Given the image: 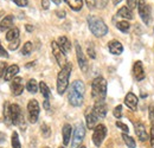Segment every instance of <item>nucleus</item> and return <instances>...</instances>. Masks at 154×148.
<instances>
[{
	"label": "nucleus",
	"mask_w": 154,
	"mask_h": 148,
	"mask_svg": "<svg viewBox=\"0 0 154 148\" xmlns=\"http://www.w3.org/2000/svg\"><path fill=\"white\" fill-rule=\"evenodd\" d=\"M25 27H26V30H27L29 32H32V31H33V27H32L31 25H26Z\"/></svg>",
	"instance_id": "47"
},
{
	"label": "nucleus",
	"mask_w": 154,
	"mask_h": 148,
	"mask_svg": "<svg viewBox=\"0 0 154 148\" xmlns=\"http://www.w3.org/2000/svg\"><path fill=\"white\" fill-rule=\"evenodd\" d=\"M18 72H19V66L18 65H11V66L7 68L5 76H4V79L5 81H11V79H13V77Z\"/></svg>",
	"instance_id": "21"
},
{
	"label": "nucleus",
	"mask_w": 154,
	"mask_h": 148,
	"mask_svg": "<svg viewBox=\"0 0 154 148\" xmlns=\"http://www.w3.org/2000/svg\"><path fill=\"white\" fill-rule=\"evenodd\" d=\"M108 49L113 55H121L123 52V46L119 40H112L108 43Z\"/></svg>",
	"instance_id": "18"
},
{
	"label": "nucleus",
	"mask_w": 154,
	"mask_h": 148,
	"mask_svg": "<svg viewBox=\"0 0 154 148\" xmlns=\"http://www.w3.org/2000/svg\"><path fill=\"white\" fill-rule=\"evenodd\" d=\"M71 133H72V128L69 123H65L63 126V129H62V134H63V143L64 146L69 145L70 142V137H71Z\"/></svg>",
	"instance_id": "19"
},
{
	"label": "nucleus",
	"mask_w": 154,
	"mask_h": 148,
	"mask_svg": "<svg viewBox=\"0 0 154 148\" xmlns=\"http://www.w3.org/2000/svg\"><path fill=\"white\" fill-rule=\"evenodd\" d=\"M107 135V128L104 125H97L94 129V134H93V142L96 147H100L104 140Z\"/></svg>",
	"instance_id": "10"
},
{
	"label": "nucleus",
	"mask_w": 154,
	"mask_h": 148,
	"mask_svg": "<svg viewBox=\"0 0 154 148\" xmlns=\"http://www.w3.org/2000/svg\"><path fill=\"white\" fill-rule=\"evenodd\" d=\"M32 51V43L31 42H26L24 45H23V49H21V55L23 56H29Z\"/></svg>",
	"instance_id": "31"
},
{
	"label": "nucleus",
	"mask_w": 154,
	"mask_h": 148,
	"mask_svg": "<svg viewBox=\"0 0 154 148\" xmlns=\"http://www.w3.org/2000/svg\"><path fill=\"white\" fill-rule=\"evenodd\" d=\"M122 139H123V141H125V143L127 145V147L128 148H135V141H134V139H132L128 134H122Z\"/></svg>",
	"instance_id": "28"
},
{
	"label": "nucleus",
	"mask_w": 154,
	"mask_h": 148,
	"mask_svg": "<svg viewBox=\"0 0 154 148\" xmlns=\"http://www.w3.org/2000/svg\"><path fill=\"white\" fill-rule=\"evenodd\" d=\"M56 14H57L59 18H64V17H65V12H64V11H57Z\"/></svg>",
	"instance_id": "46"
},
{
	"label": "nucleus",
	"mask_w": 154,
	"mask_h": 148,
	"mask_svg": "<svg viewBox=\"0 0 154 148\" xmlns=\"http://www.w3.org/2000/svg\"><path fill=\"white\" fill-rule=\"evenodd\" d=\"M17 6H19V7H25V6H27V0H12Z\"/></svg>",
	"instance_id": "37"
},
{
	"label": "nucleus",
	"mask_w": 154,
	"mask_h": 148,
	"mask_svg": "<svg viewBox=\"0 0 154 148\" xmlns=\"http://www.w3.org/2000/svg\"><path fill=\"white\" fill-rule=\"evenodd\" d=\"M85 1H87V5H88V7H89L90 10L95 8V6H96V0H85Z\"/></svg>",
	"instance_id": "41"
},
{
	"label": "nucleus",
	"mask_w": 154,
	"mask_h": 148,
	"mask_svg": "<svg viewBox=\"0 0 154 148\" xmlns=\"http://www.w3.org/2000/svg\"><path fill=\"white\" fill-rule=\"evenodd\" d=\"M19 38V29L18 27H12L7 33H6V39L8 42H13Z\"/></svg>",
	"instance_id": "24"
},
{
	"label": "nucleus",
	"mask_w": 154,
	"mask_h": 148,
	"mask_svg": "<svg viewBox=\"0 0 154 148\" xmlns=\"http://www.w3.org/2000/svg\"><path fill=\"white\" fill-rule=\"evenodd\" d=\"M133 75H134L136 81H142L145 78V70H143V65L140 60L135 62L133 65Z\"/></svg>",
	"instance_id": "15"
},
{
	"label": "nucleus",
	"mask_w": 154,
	"mask_h": 148,
	"mask_svg": "<svg viewBox=\"0 0 154 148\" xmlns=\"http://www.w3.org/2000/svg\"><path fill=\"white\" fill-rule=\"evenodd\" d=\"M84 136H85V128H84L83 123H77L70 148H79L81 147V143H82Z\"/></svg>",
	"instance_id": "7"
},
{
	"label": "nucleus",
	"mask_w": 154,
	"mask_h": 148,
	"mask_svg": "<svg viewBox=\"0 0 154 148\" xmlns=\"http://www.w3.org/2000/svg\"><path fill=\"white\" fill-rule=\"evenodd\" d=\"M127 6H128L131 10H133V8H135V7L137 6V1H136V0H127Z\"/></svg>",
	"instance_id": "38"
},
{
	"label": "nucleus",
	"mask_w": 154,
	"mask_h": 148,
	"mask_svg": "<svg viewBox=\"0 0 154 148\" xmlns=\"http://www.w3.org/2000/svg\"><path fill=\"white\" fill-rule=\"evenodd\" d=\"M88 26L95 37H103L108 32V27H107L106 23L96 16H89L88 17Z\"/></svg>",
	"instance_id": "2"
},
{
	"label": "nucleus",
	"mask_w": 154,
	"mask_h": 148,
	"mask_svg": "<svg viewBox=\"0 0 154 148\" xmlns=\"http://www.w3.org/2000/svg\"><path fill=\"white\" fill-rule=\"evenodd\" d=\"M137 102H139V100L133 93H128L125 97V104L132 110L137 109Z\"/></svg>",
	"instance_id": "16"
},
{
	"label": "nucleus",
	"mask_w": 154,
	"mask_h": 148,
	"mask_svg": "<svg viewBox=\"0 0 154 148\" xmlns=\"http://www.w3.org/2000/svg\"><path fill=\"white\" fill-rule=\"evenodd\" d=\"M134 127H135V133H136L137 137H139L141 141H146V140L148 139V134H147V131H146L145 126H143L141 122H135Z\"/></svg>",
	"instance_id": "17"
},
{
	"label": "nucleus",
	"mask_w": 154,
	"mask_h": 148,
	"mask_svg": "<svg viewBox=\"0 0 154 148\" xmlns=\"http://www.w3.org/2000/svg\"><path fill=\"white\" fill-rule=\"evenodd\" d=\"M137 10H139V14L142 19V21L146 24V25H149L151 24V20H152V13H151V7L146 2V0H139L137 2Z\"/></svg>",
	"instance_id": "5"
},
{
	"label": "nucleus",
	"mask_w": 154,
	"mask_h": 148,
	"mask_svg": "<svg viewBox=\"0 0 154 148\" xmlns=\"http://www.w3.org/2000/svg\"><path fill=\"white\" fill-rule=\"evenodd\" d=\"M107 95V82L103 77H96L91 83V96L97 101H104Z\"/></svg>",
	"instance_id": "3"
},
{
	"label": "nucleus",
	"mask_w": 154,
	"mask_h": 148,
	"mask_svg": "<svg viewBox=\"0 0 154 148\" xmlns=\"http://www.w3.org/2000/svg\"><path fill=\"white\" fill-rule=\"evenodd\" d=\"M60 148H64V147H60Z\"/></svg>",
	"instance_id": "53"
},
{
	"label": "nucleus",
	"mask_w": 154,
	"mask_h": 148,
	"mask_svg": "<svg viewBox=\"0 0 154 148\" xmlns=\"http://www.w3.org/2000/svg\"><path fill=\"white\" fill-rule=\"evenodd\" d=\"M6 63L4 62H0V77L1 76H5V72H6Z\"/></svg>",
	"instance_id": "39"
},
{
	"label": "nucleus",
	"mask_w": 154,
	"mask_h": 148,
	"mask_svg": "<svg viewBox=\"0 0 154 148\" xmlns=\"http://www.w3.org/2000/svg\"><path fill=\"white\" fill-rule=\"evenodd\" d=\"M72 70V65L71 63H66L65 66L62 68V70L59 71V74L57 76V91L59 95L66 91L68 85H69V78H70V74Z\"/></svg>",
	"instance_id": "4"
},
{
	"label": "nucleus",
	"mask_w": 154,
	"mask_h": 148,
	"mask_svg": "<svg viewBox=\"0 0 154 148\" xmlns=\"http://www.w3.org/2000/svg\"><path fill=\"white\" fill-rule=\"evenodd\" d=\"M40 129H42V134L44 135V137H49L51 135V129H50V127L48 125L43 123L42 127H40Z\"/></svg>",
	"instance_id": "32"
},
{
	"label": "nucleus",
	"mask_w": 154,
	"mask_h": 148,
	"mask_svg": "<svg viewBox=\"0 0 154 148\" xmlns=\"http://www.w3.org/2000/svg\"><path fill=\"white\" fill-rule=\"evenodd\" d=\"M85 120H87V127L89 129H95V127L97 126V122H98V117H97V115L94 113L93 109H87Z\"/></svg>",
	"instance_id": "12"
},
{
	"label": "nucleus",
	"mask_w": 154,
	"mask_h": 148,
	"mask_svg": "<svg viewBox=\"0 0 154 148\" xmlns=\"http://www.w3.org/2000/svg\"><path fill=\"white\" fill-rule=\"evenodd\" d=\"M33 65H35V62H31V64H27L26 66H27V68H30V66H33Z\"/></svg>",
	"instance_id": "50"
},
{
	"label": "nucleus",
	"mask_w": 154,
	"mask_h": 148,
	"mask_svg": "<svg viewBox=\"0 0 154 148\" xmlns=\"http://www.w3.org/2000/svg\"><path fill=\"white\" fill-rule=\"evenodd\" d=\"M57 43H58V45L60 46V49H62L65 54L70 52V50H71V43H70V40H69L66 37H64V36L59 37L58 38Z\"/></svg>",
	"instance_id": "20"
},
{
	"label": "nucleus",
	"mask_w": 154,
	"mask_h": 148,
	"mask_svg": "<svg viewBox=\"0 0 154 148\" xmlns=\"http://www.w3.org/2000/svg\"><path fill=\"white\" fill-rule=\"evenodd\" d=\"M65 2L74 11H79L82 8V6H83V0H65Z\"/></svg>",
	"instance_id": "25"
},
{
	"label": "nucleus",
	"mask_w": 154,
	"mask_h": 148,
	"mask_svg": "<svg viewBox=\"0 0 154 148\" xmlns=\"http://www.w3.org/2000/svg\"><path fill=\"white\" fill-rule=\"evenodd\" d=\"M12 25H13V16H6L0 21V30L1 31H6V30L11 29Z\"/></svg>",
	"instance_id": "22"
},
{
	"label": "nucleus",
	"mask_w": 154,
	"mask_h": 148,
	"mask_svg": "<svg viewBox=\"0 0 154 148\" xmlns=\"http://www.w3.org/2000/svg\"><path fill=\"white\" fill-rule=\"evenodd\" d=\"M39 103L36 100H30L27 104V114H29V121L31 123H36L39 117Z\"/></svg>",
	"instance_id": "8"
},
{
	"label": "nucleus",
	"mask_w": 154,
	"mask_h": 148,
	"mask_svg": "<svg viewBox=\"0 0 154 148\" xmlns=\"http://www.w3.org/2000/svg\"><path fill=\"white\" fill-rule=\"evenodd\" d=\"M45 148H49V147H45Z\"/></svg>",
	"instance_id": "52"
},
{
	"label": "nucleus",
	"mask_w": 154,
	"mask_h": 148,
	"mask_svg": "<svg viewBox=\"0 0 154 148\" xmlns=\"http://www.w3.org/2000/svg\"><path fill=\"white\" fill-rule=\"evenodd\" d=\"M151 146L154 148V123L152 125V128H151Z\"/></svg>",
	"instance_id": "43"
},
{
	"label": "nucleus",
	"mask_w": 154,
	"mask_h": 148,
	"mask_svg": "<svg viewBox=\"0 0 154 148\" xmlns=\"http://www.w3.org/2000/svg\"><path fill=\"white\" fill-rule=\"evenodd\" d=\"M49 6H50V1H49V0H42V7H43L44 10H48Z\"/></svg>",
	"instance_id": "44"
},
{
	"label": "nucleus",
	"mask_w": 154,
	"mask_h": 148,
	"mask_svg": "<svg viewBox=\"0 0 154 148\" xmlns=\"http://www.w3.org/2000/svg\"><path fill=\"white\" fill-rule=\"evenodd\" d=\"M11 143H12V148H21V145H20V141H19V136H18V133H17V131H13V133H12Z\"/></svg>",
	"instance_id": "29"
},
{
	"label": "nucleus",
	"mask_w": 154,
	"mask_h": 148,
	"mask_svg": "<svg viewBox=\"0 0 154 148\" xmlns=\"http://www.w3.org/2000/svg\"><path fill=\"white\" fill-rule=\"evenodd\" d=\"M93 110L97 115L98 119L106 117V115H107V106H106L104 101H97V102H95V104L93 107Z\"/></svg>",
	"instance_id": "14"
},
{
	"label": "nucleus",
	"mask_w": 154,
	"mask_h": 148,
	"mask_svg": "<svg viewBox=\"0 0 154 148\" xmlns=\"http://www.w3.org/2000/svg\"><path fill=\"white\" fill-rule=\"evenodd\" d=\"M88 54H89V56H90L91 58H96V55H95V50H94V48H93L91 45H89V46H88Z\"/></svg>",
	"instance_id": "42"
},
{
	"label": "nucleus",
	"mask_w": 154,
	"mask_h": 148,
	"mask_svg": "<svg viewBox=\"0 0 154 148\" xmlns=\"http://www.w3.org/2000/svg\"><path fill=\"white\" fill-rule=\"evenodd\" d=\"M116 27H117L120 31H122V32H128L131 25H129L128 21H125V20H123V21H119V23L116 24Z\"/></svg>",
	"instance_id": "30"
},
{
	"label": "nucleus",
	"mask_w": 154,
	"mask_h": 148,
	"mask_svg": "<svg viewBox=\"0 0 154 148\" xmlns=\"http://www.w3.org/2000/svg\"><path fill=\"white\" fill-rule=\"evenodd\" d=\"M51 1H54L56 5H60V2H62V0H51Z\"/></svg>",
	"instance_id": "48"
},
{
	"label": "nucleus",
	"mask_w": 154,
	"mask_h": 148,
	"mask_svg": "<svg viewBox=\"0 0 154 148\" xmlns=\"http://www.w3.org/2000/svg\"><path fill=\"white\" fill-rule=\"evenodd\" d=\"M19 43H20L19 38L16 39V40H13V42H11V44L8 45V49H10V50H16V49L19 46Z\"/></svg>",
	"instance_id": "34"
},
{
	"label": "nucleus",
	"mask_w": 154,
	"mask_h": 148,
	"mask_svg": "<svg viewBox=\"0 0 154 148\" xmlns=\"http://www.w3.org/2000/svg\"><path fill=\"white\" fill-rule=\"evenodd\" d=\"M51 49H52V52H54V56H55V58H56V60H57L58 65L59 66H65L66 65V55H65V52L60 49V46L58 45L57 42H52L51 43Z\"/></svg>",
	"instance_id": "9"
},
{
	"label": "nucleus",
	"mask_w": 154,
	"mask_h": 148,
	"mask_svg": "<svg viewBox=\"0 0 154 148\" xmlns=\"http://www.w3.org/2000/svg\"><path fill=\"white\" fill-rule=\"evenodd\" d=\"M83 96H84V84L81 81H75L71 87L70 91L68 95L69 103L74 107H79L83 103Z\"/></svg>",
	"instance_id": "1"
},
{
	"label": "nucleus",
	"mask_w": 154,
	"mask_h": 148,
	"mask_svg": "<svg viewBox=\"0 0 154 148\" xmlns=\"http://www.w3.org/2000/svg\"><path fill=\"white\" fill-rule=\"evenodd\" d=\"M117 16H119V17H122V18H126V19L134 18L133 12H132V10H131L128 6H123V7H121V8L117 11Z\"/></svg>",
	"instance_id": "23"
},
{
	"label": "nucleus",
	"mask_w": 154,
	"mask_h": 148,
	"mask_svg": "<svg viewBox=\"0 0 154 148\" xmlns=\"http://www.w3.org/2000/svg\"><path fill=\"white\" fill-rule=\"evenodd\" d=\"M76 56L81 70L83 72H87L88 71V62H87V58H85V56H84L83 51H82V48H81V45L78 43H76Z\"/></svg>",
	"instance_id": "11"
},
{
	"label": "nucleus",
	"mask_w": 154,
	"mask_h": 148,
	"mask_svg": "<svg viewBox=\"0 0 154 148\" xmlns=\"http://www.w3.org/2000/svg\"><path fill=\"white\" fill-rule=\"evenodd\" d=\"M39 89H40V93L44 96L45 100H49V98H50V95H51L50 89H49V87H48L44 82H40V83H39Z\"/></svg>",
	"instance_id": "27"
},
{
	"label": "nucleus",
	"mask_w": 154,
	"mask_h": 148,
	"mask_svg": "<svg viewBox=\"0 0 154 148\" xmlns=\"http://www.w3.org/2000/svg\"><path fill=\"white\" fill-rule=\"evenodd\" d=\"M114 116H115L116 119H120L121 116H122V106H117L115 107V109H114Z\"/></svg>",
	"instance_id": "33"
},
{
	"label": "nucleus",
	"mask_w": 154,
	"mask_h": 148,
	"mask_svg": "<svg viewBox=\"0 0 154 148\" xmlns=\"http://www.w3.org/2000/svg\"><path fill=\"white\" fill-rule=\"evenodd\" d=\"M8 113H10V120L11 123L14 126L20 125V122L24 120V115L18 104H10L8 106Z\"/></svg>",
	"instance_id": "6"
},
{
	"label": "nucleus",
	"mask_w": 154,
	"mask_h": 148,
	"mask_svg": "<svg viewBox=\"0 0 154 148\" xmlns=\"http://www.w3.org/2000/svg\"><path fill=\"white\" fill-rule=\"evenodd\" d=\"M148 111H149V121L153 122L154 121V103H151V106L148 107Z\"/></svg>",
	"instance_id": "36"
},
{
	"label": "nucleus",
	"mask_w": 154,
	"mask_h": 148,
	"mask_svg": "<svg viewBox=\"0 0 154 148\" xmlns=\"http://www.w3.org/2000/svg\"><path fill=\"white\" fill-rule=\"evenodd\" d=\"M79 148H85V147H84V146H81V147H79Z\"/></svg>",
	"instance_id": "51"
},
{
	"label": "nucleus",
	"mask_w": 154,
	"mask_h": 148,
	"mask_svg": "<svg viewBox=\"0 0 154 148\" xmlns=\"http://www.w3.org/2000/svg\"><path fill=\"white\" fill-rule=\"evenodd\" d=\"M0 57H4V58H7V57H8L7 51L4 49V46L1 45V43H0Z\"/></svg>",
	"instance_id": "40"
},
{
	"label": "nucleus",
	"mask_w": 154,
	"mask_h": 148,
	"mask_svg": "<svg viewBox=\"0 0 154 148\" xmlns=\"http://www.w3.org/2000/svg\"><path fill=\"white\" fill-rule=\"evenodd\" d=\"M26 89H27V91H30L31 94H36L38 91V84H37V81L36 79H30L29 82H27V84H26Z\"/></svg>",
	"instance_id": "26"
},
{
	"label": "nucleus",
	"mask_w": 154,
	"mask_h": 148,
	"mask_svg": "<svg viewBox=\"0 0 154 148\" xmlns=\"http://www.w3.org/2000/svg\"><path fill=\"white\" fill-rule=\"evenodd\" d=\"M120 1H121V0H113V4H114V5H117V4H120Z\"/></svg>",
	"instance_id": "49"
},
{
	"label": "nucleus",
	"mask_w": 154,
	"mask_h": 148,
	"mask_svg": "<svg viewBox=\"0 0 154 148\" xmlns=\"http://www.w3.org/2000/svg\"><path fill=\"white\" fill-rule=\"evenodd\" d=\"M11 90L14 96H19L24 91V84H23V78L16 77L12 79V84H11Z\"/></svg>",
	"instance_id": "13"
},
{
	"label": "nucleus",
	"mask_w": 154,
	"mask_h": 148,
	"mask_svg": "<svg viewBox=\"0 0 154 148\" xmlns=\"http://www.w3.org/2000/svg\"><path fill=\"white\" fill-rule=\"evenodd\" d=\"M116 127H119L120 129H122L125 133H128V131H129L128 126H127V125H125V123H122V122H120V121H117V122H116Z\"/></svg>",
	"instance_id": "35"
},
{
	"label": "nucleus",
	"mask_w": 154,
	"mask_h": 148,
	"mask_svg": "<svg viewBox=\"0 0 154 148\" xmlns=\"http://www.w3.org/2000/svg\"><path fill=\"white\" fill-rule=\"evenodd\" d=\"M44 108H45L46 110H49V109H50V103H49V100H44Z\"/></svg>",
	"instance_id": "45"
}]
</instances>
